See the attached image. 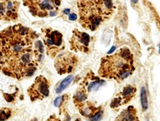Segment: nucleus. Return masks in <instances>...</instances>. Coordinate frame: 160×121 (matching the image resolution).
Masks as SVG:
<instances>
[{"instance_id":"20","label":"nucleus","mask_w":160,"mask_h":121,"mask_svg":"<svg viewBox=\"0 0 160 121\" xmlns=\"http://www.w3.org/2000/svg\"><path fill=\"white\" fill-rule=\"evenodd\" d=\"M46 121H62V120H61L59 118H58L55 115H52L48 118V119H47Z\"/></svg>"},{"instance_id":"16","label":"nucleus","mask_w":160,"mask_h":121,"mask_svg":"<svg viewBox=\"0 0 160 121\" xmlns=\"http://www.w3.org/2000/svg\"><path fill=\"white\" fill-rule=\"evenodd\" d=\"M73 79H74V76L73 75H69L67 76V78H65L62 82H60L58 84V86L56 87V93L57 94H61V93H62L63 90H65L71 84V82H73Z\"/></svg>"},{"instance_id":"23","label":"nucleus","mask_w":160,"mask_h":121,"mask_svg":"<svg viewBox=\"0 0 160 121\" xmlns=\"http://www.w3.org/2000/svg\"><path fill=\"white\" fill-rule=\"evenodd\" d=\"M131 2L133 4H137L138 2V0H131Z\"/></svg>"},{"instance_id":"5","label":"nucleus","mask_w":160,"mask_h":121,"mask_svg":"<svg viewBox=\"0 0 160 121\" xmlns=\"http://www.w3.org/2000/svg\"><path fill=\"white\" fill-rule=\"evenodd\" d=\"M41 32L43 34V45L46 54L51 58H55L65 49L63 35L51 27H44Z\"/></svg>"},{"instance_id":"9","label":"nucleus","mask_w":160,"mask_h":121,"mask_svg":"<svg viewBox=\"0 0 160 121\" xmlns=\"http://www.w3.org/2000/svg\"><path fill=\"white\" fill-rule=\"evenodd\" d=\"M19 2L15 0H0V21H15L18 18Z\"/></svg>"},{"instance_id":"2","label":"nucleus","mask_w":160,"mask_h":121,"mask_svg":"<svg viewBox=\"0 0 160 121\" xmlns=\"http://www.w3.org/2000/svg\"><path fill=\"white\" fill-rule=\"evenodd\" d=\"M134 70L133 53L127 47H123L101 59L98 74L102 78L121 82L130 76Z\"/></svg>"},{"instance_id":"10","label":"nucleus","mask_w":160,"mask_h":121,"mask_svg":"<svg viewBox=\"0 0 160 121\" xmlns=\"http://www.w3.org/2000/svg\"><path fill=\"white\" fill-rule=\"evenodd\" d=\"M136 92H137V88L135 87V86L129 85V86H125L121 92H120L119 94L112 100L111 104H110V107L112 109L117 110L121 106L129 104V102L135 97Z\"/></svg>"},{"instance_id":"13","label":"nucleus","mask_w":160,"mask_h":121,"mask_svg":"<svg viewBox=\"0 0 160 121\" xmlns=\"http://www.w3.org/2000/svg\"><path fill=\"white\" fill-rule=\"evenodd\" d=\"M115 121H140L138 117L137 109L133 106H129L126 109L122 111Z\"/></svg>"},{"instance_id":"19","label":"nucleus","mask_w":160,"mask_h":121,"mask_svg":"<svg viewBox=\"0 0 160 121\" xmlns=\"http://www.w3.org/2000/svg\"><path fill=\"white\" fill-rule=\"evenodd\" d=\"M103 113H104V110H103V108H102L101 109L99 110V111L96 112V114H95L91 119H88V121H100L103 119Z\"/></svg>"},{"instance_id":"7","label":"nucleus","mask_w":160,"mask_h":121,"mask_svg":"<svg viewBox=\"0 0 160 121\" xmlns=\"http://www.w3.org/2000/svg\"><path fill=\"white\" fill-rule=\"evenodd\" d=\"M49 80L43 75H39L36 78L33 83L28 88L27 93L32 102L42 100L49 95Z\"/></svg>"},{"instance_id":"21","label":"nucleus","mask_w":160,"mask_h":121,"mask_svg":"<svg viewBox=\"0 0 160 121\" xmlns=\"http://www.w3.org/2000/svg\"><path fill=\"white\" fill-rule=\"evenodd\" d=\"M69 20H71V21H74V20H77V16L74 13L69 14Z\"/></svg>"},{"instance_id":"18","label":"nucleus","mask_w":160,"mask_h":121,"mask_svg":"<svg viewBox=\"0 0 160 121\" xmlns=\"http://www.w3.org/2000/svg\"><path fill=\"white\" fill-rule=\"evenodd\" d=\"M141 104L143 111H146L148 109V98H147V90L145 89V87H142L141 90Z\"/></svg>"},{"instance_id":"15","label":"nucleus","mask_w":160,"mask_h":121,"mask_svg":"<svg viewBox=\"0 0 160 121\" xmlns=\"http://www.w3.org/2000/svg\"><path fill=\"white\" fill-rule=\"evenodd\" d=\"M69 94H65L62 96H59V97L56 98L54 100V106L59 108V111H60V114L62 115V113H67L66 111H65V108L67 106V103L69 101Z\"/></svg>"},{"instance_id":"1","label":"nucleus","mask_w":160,"mask_h":121,"mask_svg":"<svg viewBox=\"0 0 160 121\" xmlns=\"http://www.w3.org/2000/svg\"><path fill=\"white\" fill-rule=\"evenodd\" d=\"M38 38L34 30L20 24L0 31V72L18 80L32 76L45 51Z\"/></svg>"},{"instance_id":"17","label":"nucleus","mask_w":160,"mask_h":121,"mask_svg":"<svg viewBox=\"0 0 160 121\" xmlns=\"http://www.w3.org/2000/svg\"><path fill=\"white\" fill-rule=\"evenodd\" d=\"M13 111L12 108H0V121H6L12 116Z\"/></svg>"},{"instance_id":"11","label":"nucleus","mask_w":160,"mask_h":121,"mask_svg":"<svg viewBox=\"0 0 160 121\" xmlns=\"http://www.w3.org/2000/svg\"><path fill=\"white\" fill-rule=\"evenodd\" d=\"M104 83V80H102L101 78L96 76L92 71H89L83 78V80L81 82L80 86L85 89L87 92L91 93L92 91L97 90Z\"/></svg>"},{"instance_id":"22","label":"nucleus","mask_w":160,"mask_h":121,"mask_svg":"<svg viewBox=\"0 0 160 121\" xmlns=\"http://www.w3.org/2000/svg\"><path fill=\"white\" fill-rule=\"evenodd\" d=\"M70 9H66V10L63 11V13L66 14V15H69V14H70Z\"/></svg>"},{"instance_id":"14","label":"nucleus","mask_w":160,"mask_h":121,"mask_svg":"<svg viewBox=\"0 0 160 121\" xmlns=\"http://www.w3.org/2000/svg\"><path fill=\"white\" fill-rule=\"evenodd\" d=\"M88 92L82 86H79V88L77 90L76 93L74 94V97H73V101H74L75 107L78 108L80 106H82L85 102L88 101Z\"/></svg>"},{"instance_id":"12","label":"nucleus","mask_w":160,"mask_h":121,"mask_svg":"<svg viewBox=\"0 0 160 121\" xmlns=\"http://www.w3.org/2000/svg\"><path fill=\"white\" fill-rule=\"evenodd\" d=\"M102 108H103V107H101V106L97 107V106L95 105V104H94L93 103H92V102L86 101L82 106H80L79 108H78L77 109L78 110L79 113L81 114L83 117L87 118V119L88 120V119H91V118H92L99 110L101 109Z\"/></svg>"},{"instance_id":"25","label":"nucleus","mask_w":160,"mask_h":121,"mask_svg":"<svg viewBox=\"0 0 160 121\" xmlns=\"http://www.w3.org/2000/svg\"><path fill=\"white\" fill-rule=\"evenodd\" d=\"M30 121H38V119H37V118H33V119H31V120H30Z\"/></svg>"},{"instance_id":"24","label":"nucleus","mask_w":160,"mask_h":121,"mask_svg":"<svg viewBox=\"0 0 160 121\" xmlns=\"http://www.w3.org/2000/svg\"><path fill=\"white\" fill-rule=\"evenodd\" d=\"M115 49H116V47H115V46H113V47L112 48V49H111V50L109 51V53H112V52H113V51L115 50Z\"/></svg>"},{"instance_id":"6","label":"nucleus","mask_w":160,"mask_h":121,"mask_svg":"<svg viewBox=\"0 0 160 121\" xmlns=\"http://www.w3.org/2000/svg\"><path fill=\"white\" fill-rule=\"evenodd\" d=\"M78 58L76 55L69 52H61L55 57L54 66L58 74H70L76 69Z\"/></svg>"},{"instance_id":"4","label":"nucleus","mask_w":160,"mask_h":121,"mask_svg":"<svg viewBox=\"0 0 160 121\" xmlns=\"http://www.w3.org/2000/svg\"><path fill=\"white\" fill-rule=\"evenodd\" d=\"M30 13L37 17H53L58 14L61 0H23Z\"/></svg>"},{"instance_id":"8","label":"nucleus","mask_w":160,"mask_h":121,"mask_svg":"<svg viewBox=\"0 0 160 121\" xmlns=\"http://www.w3.org/2000/svg\"><path fill=\"white\" fill-rule=\"evenodd\" d=\"M92 37L87 32L81 31L78 29H74L72 32V36L70 39V50L75 53H88L90 52V45Z\"/></svg>"},{"instance_id":"3","label":"nucleus","mask_w":160,"mask_h":121,"mask_svg":"<svg viewBox=\"0 0 160 121\" xmlns=\"http://www.w3.org/2000/svg\"><path fill=\"white\" fill-rule=\"evenodd\" d=\"M77 5L79 24L92 31L109 20L115 9L112 0H78Z\"/></svg>"}]
</instances>
